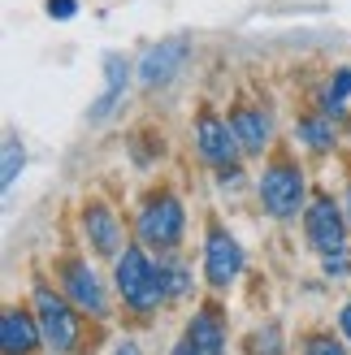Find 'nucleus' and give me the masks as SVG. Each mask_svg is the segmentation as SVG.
Instances as JSON below:
<instances>
[{
    "label": "nucleus",
    "mask_w": 351,
    "mask_h": 355,
    "mask_svg": "<svg viewBox=\"0 0 351 355\" xmlns=\"http://www.w3.org/2000/svg\"><path fill=\"white\" fill-rule=\"evenodd\" d=\"M339 325H343V334H347V338H351V304L343 308V316H339Z\"/></svg>",
    "instance_id": "nucleus-22"
},
{
    "label": "nucleus",
    "mask_w": 351,
    "mask_h": 355,
    "mask_svg": "<svg viewBox=\"0 0 351 355\" xmlns=\"http://www.w3.org/2000/svg\"><path fill=\"white\" fill-rule=\"evenodd\" d=\"M48 13L65 22V17H74V0H48Z\"/></svg>",
    "instance_id": "nucleus-20"
},
{
    "label": "nucleus",
    "mask_w": 351,
    "mask_h": 355,
    "mask_svg": "<svg viewBox=\"0 0 351 355\" xmlns=\"http://www.w3.org/2000/svg\"><path fill=\"white\" fill-rule=\"evenodd\" d=\"M87 239H92V247L100 256H117V247H121V230L113 221V212L109 208H100L92 204L87 208Z\"/></svg>",
    "instance_id": "nucleus-11"
},
{
    "label": "nucleus",
    "mask_w": 351,
    "mask_h": 355,
    "mask_svg": "<svg viewBox=\"0 0 351 355\" xmlns=\"http://www.w3.org/2000/svg\"><path fill=\"white\" fill-rule=\"evenodd\" d=\"M182 57H187V44H182V40H165V44L148 48L144 65H139V78H144V87H161V83H169L173 69L182 65Z\"/></svg>",
    "instance_id": "nucleus-7"
},
{
    "label": "nucleus",
    "mask_w": 351,
    "mask_h": 355,
    "mask_svg": "<svg viewBox=\"0 0 351 355\" xmlns=\"http://www.w3.org/2000/svg\"><path fill=\"white\" fill-rule=\"evenodd\" d=\"M40 334H44V329L35 325L26 312L9 308L5 321H0V351H5V355H31L35 343H40Z\"/></svg>",
    "instance_id": "nucleus-9"
},
{
    "label": "nucleus",
    "mask_w": 351,
    "mask_h": 355,
    "mask_svg": "<svg viewBox=\"0 0 351 355\" xmlns=\"http://www.w3.org/2000/svg\"><path fill=\"white\" fill-rule=\"evenodd\" d=\"M104 74H109V92H104V96L96 100V109H92V117H100V113H109V109H113V100L121 96V87H126V61H121V57H109V61H104Z\"/></svg>",
    "instance_id": "nucleus-14"
},
{
    "label": "nucleus",
    "mask_w": 351,
    "mask_h": 355,
    "mask_svg": "<svg viewBox=\"0 0 351 355\" xmlns=\"http://www.w3.org/2000/svg\"><path fill=\"white\" fill-rule=\"evenodd\" d=\"M191 343L200 347V355H221L225 351V329H221V312L217 308H200L191 321Z\"/></svg>",
    "instance_id": "nucleus-12"
},
{
    "label": "nucleus",
    "mask_w": 351,
    "mask_h": 355,
    "mask_svg": "<svg viewBox=\"0 0 351 355\" xmlns=\"http://www.w3.org/2000/svg\"><path fill=\"white\" fill-rule=\"evenodd\" d=\"M300 139H304L312 152L334 148V121H329V117H308L304 126H300Z\"/></svg>",
    "instance_id": "nucleus-15"
},
{
    "label": "nucleus",
    "mask_w": 351,
    "mask_h": 355,
    "mask_svg": "<svg viewBox=\"0 0 351 355\" xmlns=\"http://www.w3.org/2000/svg\"><path fill=\"white\" fill-rule=\"evenodd\" d=\"M204 269H208V282L213 286H230L243 269V252L239 243L225 234V230H208V247H204Z\"/></svg>",
    "instance_id": "nucleus-6"
},
{
    "label": "nucleus",
    "mask_w": 351,
    "mask_h": 355,
    "mask_svg": "<svg viewBox=\"0 0 351 355\" xmlns=\"http://www.w3.org/2000/svg\"><path fill=\"white\" fill-rule=\"evenodd\" d=\"M343 217H347V225H351V195H347V212H343Z\"/></svg>",
    "instance_id": "nucleus-24"
},
{
    "label": "nucleus",
    "mask_w": 351,
    "mask_h": 355,
    "mask_svg": "<svg viewBox=\"0 0 351 355\" xmlns=\"http://www.w3.org/2000/svg\"><path fill=\"white\" fill-rule=\"evenodd\" d=\"M17 165H22V148H17V139L9 135V139H5V187H13Z\"/></svg>",
    "instance_id": "nucleus-18"
},
{
    "label": "nucleus",
    "mask_w": 351,
    "mask_h": 355,
    "mask_svg": "<svg viewBox=\"0 0 351 355\" xmlns=\"http://www.w3.org/2000/svg\"><path fill=\"white\" fill-rule=\"evenodd\" d=\"M113 355H139V347H130V343H121V347H117Z\"/></svg>",
    "instance_id": "nucleus-23"
},
{
    "label": "nucleus",
    "mask_w": 351,
    "mask_h": 355,
    "mask_svg": "<svg viewBox=\"0 0 351 355\" xmlns=\"http://www.w3.org/2000/svg\"><path fill=\"white\" fill-rule=\"evenodd\" d=\"M117 286H121V295H126V304L139 308V312H152L156 304H161V295H165L161 269H156L144 252H135V247L117 260Z\"/></svg>",
    "instance_id": "nucleus-1"
},
{
    "label": "nucleus",
    "mask_w": 351,
    "mask_h": 355,
    "mask_svg": "<svg viewBox=\"0 0 351 355\" xmlns=\"http://www.w3.org/2000/svg\"><path fill=\"white\" fill-rule=\"evenodd\" d=\"M230 130H234V139H239L243 152H260V148L269 144V117L256 113V109H239L230 117Z\"/></svg>",
    "instance_id": "nucleus-13"
},
{
    "label": "nucleus",
    "mask_w": 351,
    "mask_h": 355,
    "mask_svg": "<svg viewBox=\"0 0 351 355\" xmlns=\"http://www.w3.org/2000/svg\"><path fill=\"white\" fill-rule=\"evenodd\" d=\"M182 204L173 195H152L139 212V239L152 243V247H173L182 239Z\"/></svg>",
    "instance_id": "nucleus-2"
},
{
    "label": "nucleus",
    "mask_w": 351,
    "mask_h": 355,
    "mask_svg": "<svg viewBox=\"0 0 351 355\" xmlns=\"http://www.w3.org/2000/svg\"><path fill=\"white\" fill-rule=\"evenodd\" d=\"M304 355H343V347L334 338H325V334H312V338L304 343Z\"/></svg>",
    "instance_id": "nucleus-19"
},
{
    "label": "nucleus",
    "mask_w": 351,
    "mask_h": 355,
    "mask_svg": "<svg viewBox=\"0 0 351 355\" xmlns=\"http://www.w3.org/2000/svg\"><path fill=\"white\" fill-rule=\"evenodd\" d=\"M196 139H200V152H204L208 165H230V161H234L239 139H234V130L225 126L221 117H204L200 130H196Z\"/></svg>",
    "instance_id": "nucleus-8"
},
{
    "label": "nucleus",
    "mask_w": 351,
    "mask_h": 355,
    "mask_svg": "<svg viewBox=\"0 0 351 355\" xmlns=\"http://www.w3.org/2000/svg\"><path fill=\"white\" fill-rule=\"evenodd\" d=\"M161 286H165V295H173V299H178L182 291H187V273L178 269V264H161Z\"/></svg>",
    "instance_id": "nucleus-17"
},
{
    "label": "nucleus",
    "mask_w": 351,
    "mask_h": 355,
    "mask_svg": "<svg viewBox=\"0 0 351 355\" xmlns=\"http://www.w3.org/2000/svg\"><path fill=\"white\" fill-rule=\"evenodd\" d=\"M343 230H347V217L334 208V200L321 195V200L308 204V243L317 247L325 260L343 256Z\"/></svg>",
    "instance_id": "nucleus-5"
},
{
    "label": "nucleus",
    "mask_w": 351,
    "mask_h": 355,
    "mask_svg": "<svg viewBox=\"0 0 351 355\" xmlns=\"http://www.w3.org/2000/svg\"><path fill=\"white\" fill-rule=\"evenodd\" d=\"M347 96H351V69H339V74L325 83V92H321V104H325V109H339V104H343Z\"/></svg>",
    "instance_id": "nucleus-16"
},
{
    "label": "nucleus",
    "mask_w": 351,
    "mask_h": 355,
    "mask_svg": "<svg viewBox=\"0 0 351 355\" xmlns=\"http://www.w3.org/2000/svg\"><path fill=\"white\" fill-rule=\"evenodd\" d=\"M61 277H65V295L74 299L83 312H96V316L104 312V291H100V282H96V273L87 269V264H78V260L65 264Z\"/></svg>",
    "instance_id": "nucleus-10"
},
{
    "label": "nucleus",
    "mask_w": 351,
    "mask_h": 355,
    "mask_svg": "<svg viewBox=\"0 0 351 355\" xmlns=\"http://www.w3.org/2000/svg\"><path fill=\"white\" fill-rule=\"evenodd\" d=\"M35 308H40V329H44V343L52 351H69L78 338V321H74V312H69V304L61 295H52L48 286L35 291Z\"/></svg>",
    "instance_id": "nucleus-4"
},
{
    "label": "nucleus",
    "mask_w": 351,
    "mask_h": 355,
    "mask_svg": "<svg viewBox=\"0 0 351 355\" xmlns=\"http://www.w3.org/2000/svg\"><path fill=\"white\" fill-rule=\"evenodd\" d=\"M260 200L273 217H295L304 204V178L295 165H269L260 178Z\"/></svg>",
    "instance_id": "nucleus-3"
},
{
    "label": "nucleus",
    "mask_w": 351,
    "mask_h": 355,
    "mask_svg": "<svg viewBox=\"0 0 351 355\" xmlns=\"http://www.w3.org/2000/svg\"><path fill=\"white\" fill-rule=\"evenodd\" d=\"M173 355H200V347H196V343H191V338H182L178 347H173Z\"/></svg>",
    "instance_id": "nucleus-21"
}]
</instances>
